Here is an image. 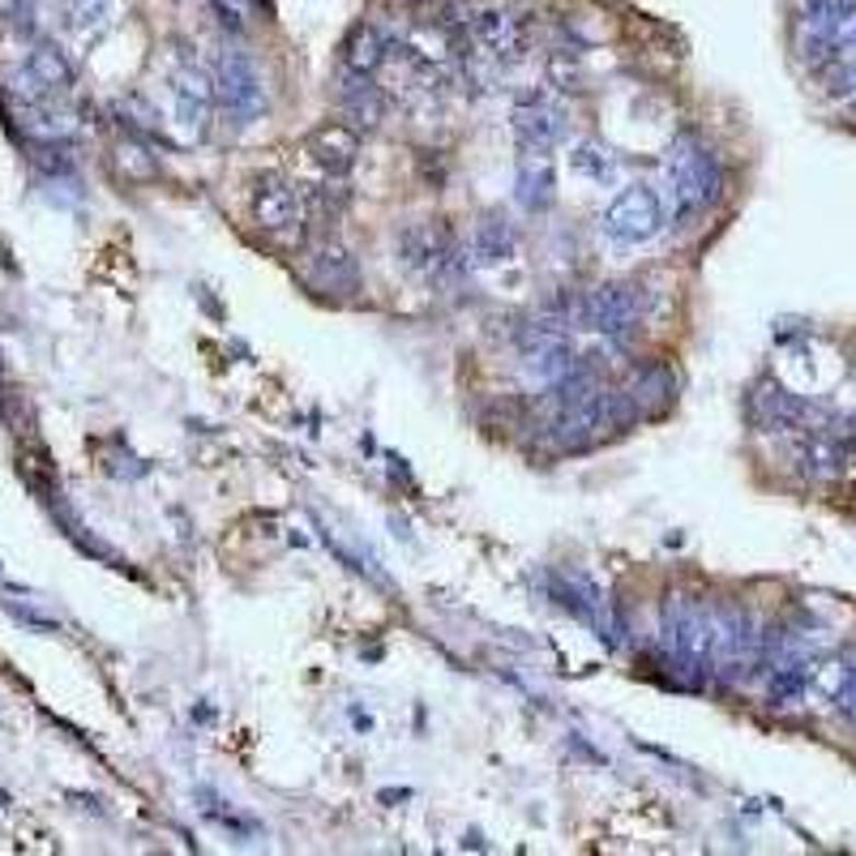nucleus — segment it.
Listing matches in <instances>:
<instances>
[{
	"mask_svg": "<svg viewBox=\"0 0 856 856\" xmlns=\"http://www.w3.org/2000/svg\"><path fill=\"white\" fill-rule=\"evenodd\" d=\"M556 194V167L544 151H518V176H514V198L523 210H544Z\"/></svg>",
	"mask_w": 856,
	"mask_h": 856,
	"instance_id": "nucleus-17",
	"label": "nucleus"
},
{
	"mask_svg": "<svg viewBox=\"0 0 856 856\" xmlns=\"http://www.w3.org/2000/svg\"><path fill=\"white\" fill-rule=\"evenodd\" d=\"M390 44L395 39L382 26L360 22L352 35L343 39V69H352V73H377L382 60H390Z\"/></svg>",
	"mask_w": 856,
	"mask_h": 856,
	"instance_id": "nucleus-18",
	"label": "nucleus"
},
{
	"mask_svg": "<svg viewBox=\"0 0 856 856\" xmlns=\"http://www.w3.org/2000/svg\"><path fill=\"white\" fill-rule=\"evenodd\" d=\"M467 65H489V69H502L518 56L523 44V31L518 22L505 13V9H476L467 17Z\"/></svg>",
	"mask_w": 856,
	"mask_h": 856,
	"instance_id": "nucleus-10",
	"label": "nucleus"
},
{
	"mask_svg": "<svg viewBox=\"0 0 856 856\" xmlns=\"http://www.w3.org/2000/svg\"><path fill=\"white\" fill-rule=\"evenodd\" d=\"M668 223V206L659 202L652 185H625L605 210V236L617 249L630 245H647L652 236H659V227Z\"/></svg>",
	"mask_w": 856,
	"mask_h": 856,
	"instance_id": "nucleus-6",
	"label": "nucleus"
},
{
	"mask_svg": "<svg viewBox=\"0 0 856 856\" xmlns=\"http://www.w3.org/2000/svg\"><path fill=\"white\" fill-rule=\"evenodd\" d=\"M647 313H652V296L634 279H617V283H605V288L578 296V326L591 335H625Z\"/></svg>",
	"mask_w": 856,
	"mask_h": 856,
	"instance_id": "nucleus-4",
	"label": "nucleus"
},
{
	"mask_svg": "<svg viewBox=\"0 0 856 856\" xmlns=\"http://www.w3.org/2000/svg\"><path fill=\"white\" fill-rule=\"evenodd\" d=\"M853 677H856V664H848V659H822L818 655L813 668H809V703L840 711L848 685H853Z\"/></svg>",
	"mask_w": 856,
	"mask_h": 856,
	"instance_id": "nucleus-19",
	"label": "nucleus"
},
{
	"mask_svg": "<svg viewBox=\"0 0 856 856\" xmlns=\"http://www.w3.org/2000/svg\"><path fill=\"white\" fill-rule=\"evenodd\" d=\"M553 596H556V605H565L578 621H587L591 630H600L608 643H612V612H608V605L600 600V591L587 583V578H578V574H556L553 578Z\"/></svg>",
	"mask_w": 856,
	"mask_h": 856,
	"instance_id": "nucleus-16",
	"label": "nucleus"
},
{
	"mask_svg": "<svg viewBox=\"0 0 856 856\" xmlns=\"http://www.w3.org/2000/svg\"><path fill=\"white\" fill-rule=\"evenodd\" d=\"M399 257L411 274L429 279V283H450L462 274V257H458V241L442 219L429 223H407L399 232Z\"/></svg>",
	"mask_w": 856,
	"mask_h": 856,
	"instance_id": "nucleus-5",
	"label": "nucleus"
},
{
	"mask_svg": "<svg viewBox=\"0 0 856 856\" xmlns=\"http://www.w3.org/2000/svg\"><path fill=\"white\" fill-rule=\"evenodd\" d=\"M308 159L321 167V172H330V176H343V172H352L355 159H360V133H355L352 125H321V129H313L308 133Z\"/></svg>",
	"mask_w": 856,
	"mask_h": 856,
	"instance_id": "nucleus-15",
	"label": "nucleus"
},
{
	"mask_svg": "<svg viewBox=\"0 0 856 856\" xmlns=\"http://www.w3.org/2000/svg\"><path fill=\"white\" fill-rule=\"evenodd\" d=\"M664 647L690 685H703L711 677V659H715V608L677 596L664 608Z\"/></svg>",
	"mask_w": 856,
	"mask_h": 856,
	"instance_id": "nucleus-1",
	"label": "nucleus"
},
{
	"mask_svg": "<svg viewBox=\"0 0 856 856\" xmlns=\"http://www.w3.org/2000/svg\"><path fill=\"white\" fill-rule=\"evenodd\" d=\"M335 107H339V120L352 125L355 133H368V129H377L386 120V95L373 86V73L343 69L339 91H335Z\"/></svg>",
	"mask_w": 856,
	"mask_h": 856,
	"instance_id": "nucleus-14",
	"label": "nucleus"
},
{
	"mask_svg": "<svg viewBox=\"0 0 856 856\" xmlns=\"http://www.w3.org/2000/svg\"><path fill=\"white\" fill-rule=\"evenodd\" d=\"M625 395L634 399L638 411H659V407L672 399V373L659 368V364H647V368H638V373L625 382Z\"/></svg>",
	"mask_w": 856,
	"mask_h": 856,
	"instance_id": "nucleus-22",
	"label": "nucleus"
},
{
	"mask_svg": "<svg viewBox=\"0 0 856 856\" xmlns=\"http://www.w3.org/2000/svg\"><path fill=\"white\" fill-rule=\"evenodd\" d=\"M116 163L125 167V176L129 180H151L154 172V159L151 151H146V142H120V151H116Z\"/></svg>",
	"mask_w": 856,
	"mask_h": 856,
	"instance_id": "nucleus-26",
	"label": "nucleus"
},
{
	"mask_svg": "<svg viewBox=\"0 0 856 856\" xmlns=\"http://www.w3.org/2000/svg\"><path fill=\"white\" fill-rule=\"evenodd\" d=\"M172 99H176V129L189 142H202L210 129V103H214V82L194 60L172 69Z\"/></svg>",
	"mask_w": 856,
	"mask_h": 856,
	"instance_id": "nucleus-11",
	"label": "nucleus"
},
{
	"mask_svg": "<svg viewBox=\"0 0 856 856\" xmlns=\"http://www.w3.org/2000/svg\"><path fill=\"white\" fill-rule=\"evenodd\" d=\"M210 13H214V22L227 35H241V31H249V22L257 17V0H210Z\"/></svg>",
	"mask_w": 856,
	"mask_h": 856,
	"instance_id": "nucleus-24",
	"label": "nucleus"
},
{
	"mask_svg": "<svg viewBox=\"0 0 856 856\" xmlns=\"http://www.w3.org/2000/svg\"><path fill=\"white\" fill-rule=\"evenodd\" d=\"M210 82H214V103H219V112H223L236 129L253 125V120L266 112V103H270V91H266V78H261V69H257V60L241 48H223L214 56Z\"/></svg>",
	"mask_w": 856,
	"mask_h": 856,
	"instance_id": "nucleus-3",
	"label": "nucleus"
},
{
	"mask_svg": "<svg viewBox=\"0 0 856 856\" xmlns=\"http://www.w3.org/2000/svg\"><path fill=\"white\" fill-rule=\"evenodd\" d=\"M826 91H831V99H840L856 112V60H831Z\"/></svg>",
	"mask_w": 856,
	"mask_h": 856,
	"instance_id": "nucleus-25",
	"label": "nucleus"
},
{
	"mask_svg": "<svg viewBox=\"0 0 856 856\" xmlns=\"http://www.w3.org/2000/svg\"><path fill=\"white\" fill-rule=\"evenodd\" d=\"M793 462L813 484H835L848 471V450L835 433L809 429V433H797V442H793Z\"/></svg>",
	"mask_w": 856,
	"mask_h": 856,
	"instance_id": "nucleus-13",
	"label": "nucleus"
},
{
	"mask_svg": "<svg viewBox=\"0 0 856 856\" xmlns=\"http://www.w3.org/2000/svg\"><path fill=\"white\" fill-rule=\"evenodd\" d=\"M407 4H433V0H407Z\"/></svg>",
	"mask_w": 856,
	"mask_h": 856,
	"instance_id": "nucleus-28",
	"label": "nucleus"
},
{
	"mask_svg": "<svg viewBox=\"0 0 856 856\" xmlns=\"http://www.w3.org/2000/svg\"><path fill=\"white\" fill-rule=\"evenodd\" d=\"M31 9H35V0H0V13H4V17H13V22H26V17H31Z\"/></svg>",
	"mask_w": 856,
	"mask_h": 856,
	"instance_id": "nucleus-27",
	"label": "nucleus"
},
{
	"mask_svg": "<svg viewBox=\"0 0 856 856\" xmlns=\"http://www.w3.org/2000/svg\"><path fill=\"white\" fill-rule=\"evenodd\" d=\"M304 279L326 296H348L360 288V261L339 241H317L304 257Z\"/></svg>",
	"mask_w": 856,
	"mask_h": 856,
	"instance_id": "nucleus-12",
	"label": "nucleus"
},
{
	"mask_svg": "<svg viewBox=\"0 0 856 856\" xmlns=\"http://www.w3.org/2000/svg\"><path fill=\"white\" fill-rule=\"evenodd\" d=\"M570 138V116L549 91H531L514 107V142L518 151H556Z\"/></svg>",
	"mask_w": 856,
	"mask_h": 856,
	"instance_id": "nucleus-9",
	"label": "nucleus"
},
{
	"mask_svg": "<svg viewBox=\"0 0 856 856\" xmlns=\"http://www.w3.org/2000/svg\"><path fill=\"white\" fill-rule=\"evenodd\" d=\"M570 163H574V172H578L583 180H591V185H612V180H617V154L608 151L605 142H578L574 154H570Z\"/></svg>",
	"mask_w": 856,
	"mask_h": 856,
	"instance_id": "nucleus-23",
	"label": "nucleus"
},
{
	"mask_svg": "<svg viewBox=\"0 0 856 856\" xmlns=\"http://www.w3.org/2000/svg\"><path fill=\"white\" fill-rule=\"evenodd\" d=\"M112 22H116V0H69L65 4V31L78 44L99 39Z\"/></svg>",
	"mask_w": 856,
	"mask_h": 856,
	"instance_id": "nucleus-21",
	"label": "nucleus"
},
{
	"mask_svg": "<svg viewBox=\"0 0 856 856\" xmlns=\"http://www.w3.org/2000/svg\"><path fill=\"white\" fill-rule=\"evenodd\" d=\"M9 91H13L17 103H56L60 95L73 91V65H69V56L60 48L39 44L22 60V69L13 73Z\"/></svg>",
	"mask_w": 856,
	"mask_h": 856,
	"instance_id": "nucleus-8",
	"label": "nucleus"
},
{
	"mask_svg": "<svg viewBox=\"0 0 856 856\" xmlns=\"http://www.w3.org/2000/svg\"><path fill=\"white\" fill-rule=\"evenodd\" d=\"M518 249V236H514V223H505L502 214L484 219L476 227V241H471V261L476 266H505Z\"/></svg>",
	"mask_w": 856,
	"mask_h": 856,
	"instance_id": "nucleus-20",
	"label": "nucleus"
},
{
	"mask_svg": "<svg viewBox=\"0 0 856 856\" xmlns=\"http://www.w3.org/2000/svg\"><path fill=\"white\" fill-rule=\"evenodd\" d=\"M668 198L677 219H699L724 194V172L719 159L706 151L699 138H681L668 154Z\"/></svg>",
	"mask_w": 856,
	"mask_h": 856,
	"instance_id": "nucleus-2",
	"label": "nucleus"
},
{
	"mask_svg": "<svg viewBox=\"0 0 856 856\" xmlns=\"http://www.w3.org/2000/svg\"><path fill=\"white\" fill-rule=\"evenodd\" d=\"M253 219L261 232L279 236L283 245H296L304 236V202L301 189L288 180V176H261L253 185Z\"/></svg>",
	"mask_w": 856,
	"mask_h": 856,
	"instance_id": "nucleus-7",
	"label": "nucleus"
}]
</instances>
